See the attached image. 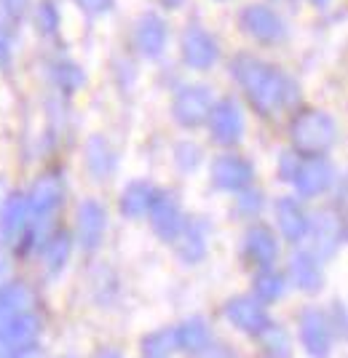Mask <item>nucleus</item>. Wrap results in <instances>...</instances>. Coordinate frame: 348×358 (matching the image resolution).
<instances>
[{
  "label": "nucleus",
  "mask_w": 348,
  "mask_h": 358,
  "mask_svg": "<svg viewBox=\"0 0 348 358\" xmlns=\"http://www.w3.org/2000/svg\"><path fill=\"white\" fill-rule=\"evenodd\" d=\"M30 305H32V294L27 286H22V284L6 286V289L0 292V327H3L6 321H11L14 315L30 310Z\"/></svg>",
  "instance_id": "obj_24"
},
{
  "label": "nucleus",
  "mask_w": 348,
  "mask_h": 358,
  "mask_svg": "<svg viewBox=\"0 0 348 358\" xmlns=\"http://www.w3.org/2000/svg\"><path fill=\"white\" fill-rule=\"evenodd\" d=\"M308 236L314 238V254L316 257H330V254H335L337 243L343 238L340 220L333 211H321V214H316V220L308 224Z\"/></svg>",
  "instance_id": "obj_17"
},
{
  "label": "nucleus",
  "mask_w": 348,
  "mask_h": 358,
  "mask_svg": "<svg viewBox=\"0 0 348 358\" xmlns=\"http://www.w3.org/2000/svg\"><path fill=\"white\" fill-rule=\"evenodd\" d=\"M97 358H123V356L118 353V350H102V353H99Z\"/></svg>",
  "instance_id": "obj_40"
},
{
  "label": "nucleus",
  "mask_w": 348,
  "mask_h": 358,
  "mask_svg": "<svg viewBox=\"0 0 348 358\" xmlns=\"http://www.w3.org/2000/svg\"><path fill=\"white\" fill-rule=\"evenodd\" d=\"M27 224H30V203L25 195H8L3 209H0V238L6 243H16L19 238L27 236Z\"/></svg>",
  "instance_id": "obj_13"
},
{
  "label": "nucleus",
  "mask_w": 348,
  "mask_h": 358,
  "mask_svg": "<svg viewBox=\"0 0 348 358\" xmlns=\"http://www.w3.org/2000/svg\"><path fill=\"white\" fill-rule=\"evenodd\" d=\"M260 203H263L260 193H252V190H246V193L239 195V209H242L244 214H258Z\"/></svg>",
  "instance_id": "obj_35"
},
{
  "label": "nucleus",
  "mask_w": 348,
  "mask_h": 358,
  "mask_svg": "<svg viewBox=\"0 0 348 358\" xmlns=\"http://www.w3.org/2000/svg\"><path fill=\"white\" fill-rule=\"evenodd\" d=\"M167 22L161 19L158 14H145L139 16V22H137V30H134V43L139 48V54L142 57H148V59H155V57H161L164 54V48H167Z\"/></svg>",
  "instance_id": "obj_14"
},
{
  "label": "nucleus",
  "mask_w": 348,
  "mask_h": 358,
  "mask_svg": "<svg viewBox=\"0 0 348 358\" xmlns=\"http://www.w3.org/2000/svg\"><path fill=\"white\" fill-rule=\"evenodd\" d=\"M233 78L239 80L244 94L249 96V102L258 107L263 115H279L281 110H287L298 102V86L289 80L281 70H276L273 64L260 62L258 57L239 54L233 64Z\"/></svg>",
  "instance_id": "obj_1"
},
{
  "label": "nucleus",
  "mask_w": 348,
  "mask_h": 358,
  "mask_svg": "<svg viewBox=\"0 0 348 358\" xmlns=\"http://www.w3.org/2000/svg\"><path fill=\"white\" fill-rule=\"evenodd\" d=\"M8 62H11V32L0 16V67H6Z\"/></svg>",
  "instance_id": "obj_34"
},
{
  "label": "nucleus",
  "mask_w": 348,
  "mask_h": 358,
  "mask_svg": "<svg viewBox=\"0 0 348 358\" xmlns=\"http://www.w3.org/2000/svg\"><path fill=\"white\" fill-rule=\"evenodd\" d=\"M276 222H279V230H281V236L292 243H298V241L308 238V214L303 211V206L295 201V198H281L279 203H276Z\"/></svg>",
  "instance_id": "obj_18"
},
{
  "label": "nucleus",
  "mask_w": 348,
  "mask_h": 358,
  "mask_svg": "<svg viewBox=\"0 0 348 358\" xmlns=\"http://www.w3.org/2000/svg\"><path fill=\"white\" fill-rule=\"evenodd\" d=\"M86 169L94 179H107L116 171V152L105 136H91L86 142Z\"/></svg>",
  "instance_id": "obj_22"
},
{
  "label": "nucleus",
  "mask_w": 348,
  "mask_h": 358,
  "mask_svg": "<svg viewBox=\"0 0 348 358\" xmlns=\"http://www.w3.org/2000/svg\"><path fill=\"white\" fill-rule=\"evenodd\" d=\"M327 318H330V327H333V334L337 331L340 337H348V308L343 305V302H335L333 310L327 313Z\"/></svg>",
  "instance_id": "obj_31"
},
{
  "label": "nucleus",
  "mask_w": 348,
  "mask_h": 358,
  "mask_svg": "<svg viewBox=\"0 0 348 358\" xmlns=\"http://www.w3.org/2000/svg\"><path fill=\"white\" fill-rule=\"evenodd\" d=\"M155 187L148 185V182H132L121 195V211L123 217H129V220H139V217H145L148 211H151V203L153 198H155Z\"/></svg>",
  "instance_id": "obj_23"
},
{
  "label": "nucleus",
  "mask_w": 348,
  "mask_h": 358,
  "mask_svg": "<svg viewBox=\"0 0 348 358\" xmlns=\"http://www.w3.org/2000/svg\"><path fill=\"white\" fill-rule=\"evenodd\" d=\"M255 169L249 161H244L242 155H220L212 164V182L220 190H244L252 182Z\"/></svg>",
  "instance_id": "obj_12"
},
{
  "label": "nucleus",
  "mask_w": 348,
  "mask_h": 358,
  "mask_svg": "<svg viewBox=\"0 0 348 358\" xmlns=\"http://www.w3.org/2000/svg\"><path fill=\"white\" fill-rule=\"evenodd\" d=\"M300 161H303V158H300V152H289V150L279 158V174H281L284 182H292V179H295Z\"/></svg>",
  "instance_id": "obj_32"
},
{
  "label": "nucleus",
  "mask_w": 348,
  "mask_h": 358,
  "mask_svg": "<svg viewBox=\"0 0 348 358\" xmlns=\"http://www.w3.org/2000/svg\"><path fill=\"white\" fill-rule=\"evenodd\" d=\"M300 343L311 358H327L333 350V327L324 310L305 308L300 313Z\"/></svg>",
  "instance_id": "obj_4"
},
{
  "label": "nucleus",
  "mask_w": 348,
  "mask_h": 358,
  "mask_svg": "<svg viewBox=\"0 0 348 358\" xmlns=\"http://www.w3.org/2000/svg\"><path fill=\"white\" fill-rule=\"evenodd\" d=\"M198 158H201V152H198L196 145H190V142H182L177 145V164L188 171V169H196Z\"/></svg>",
  "instance_id": "obj_33"
},
{
  "label": "nucleus",
  "mask_w": 348,
  "mask_h": 358,
  "mask_svg": "<svg viewBox=\"0 0 348 358\" xmlns=\"http://www.w3.org/2000/svg\"><path fill=\"white\" fill-rule=\"evenodd\" d=\"M244 257L258 265V268H271L279 257V243H276V236L271 233V227L265 224H255L246 230L244 236Z\"/></svg>",
  "instance_id": "obj_16"
},
{
  "label": "nucleus",
  "mask_w": 348,
  "mask_h": 358,
  "mask_svg": "<svg viewBox=\"0 0 348 358\" xmlns=\"http://www.w3.org/2000/svg\"><path fill=\"white\" fill-rule=\"evenodd\" d=\"M70 249H73V241H70L67 233H60V236H51L48 238V243H46V270L51 275H57L67 265Z\"/></svg>",
  "instance_id": "obj_26"
},
{
  "label": "nucleus",
  "mask_w": 348,
  "mask_h": 358,
  "mask_svg": "<svg viewBox=\"0 0 348 358\" xmlns=\"http://www.w3.org/2000/svg\"><path fill=\"white\" fill-rule=\"evenodd\" d=\"M209 129H212V136L220 145H225V148L239 145L244 136V115L239 105L233 99L217 102L209 113Z\"/></svg>",
  "instance_id": "obj_6"
},
{
  "label": "nucleus",
  "mask_w": 348,
  "mask_h": 358,
  "mask_svg": "<svg viewBox=\"0 0 348 358\" xmlns=\"http://www.w3.org/2000/svg\"><path fill=\"white\" fill-rule=\"evenodd\" d=\"M174 246H177V254L185 262H201L204 254H207V224L201 220H185L180 236L174 238Z\"/></svg>",
  "instance_id": "obj_20"
},
{
  "label": "nucleus",
  "mask_w": 348,
  "mask_h": 358,
  "mask_svg": "<svg viewBox=\"0 0 348 358\" xmlns=\"http://www.w3.org/2000/svg\"><path fill=\"white\" fill-rule=\"evenodd\" d=\"M346 236H348V224H346Z\"/></svg>",
  "instance_id": "obj_43"
},
{
  "label": "nucleus",
  "mask_w": 348,
  "mask_h": 358,
  "mask_svg": "<svg viewBox=\"0 0 348 358\" xmlns=\"http://www.w3.org/2000/svg\"><path fill=\"white\" fill-rule=\"evenodd\" d=\"M105 224H107L105 206L97 203V201H83L81 209H78V224H76L78 243L83 249H97L102 236H105Z\"/></svg>",
  "instance_id": "obj_15"
},
{
  "label": "nucleus",
  "mask_w": 348,
  "mask_h": 358,
  "mask_svg": "<svg viewBox=\"0 0 348 358\" xmlns=\"http://www.w3.org/2000/svg\"><path fill=\"white\" fill-rule=\"evenodd\" d=\"M172 350H177V340H174V329H161L153 331L142 340V356L145 358H169Z\"/></svg>",
  "instance_id": "obj_27"
},
{
  "label": "nucleus",
  "mask_w": 348,
  "mask_h": 358,
  "mask_svg": "<svg viewBox=\"0 0 348 358\" xmlns=\"http://www.w3.org/2000/svg\"><path fill=\"white\" fill-rule=\"evenodd\" d=\"M148 217H151V224H153V230L158 233V238H164V241L177 238L182 230V224H185L180 203H177L169 193H155Z\"/></svg>",
  "instance_id": "obj_8"
},
{
  "label": "nucleus",
  "mask_w": 348,
  "mask_h": 358,
  "mask_svg": "<svg viewBox=\"0 0 348 358\" xmlns=\"http://www.w3.org/2000/svg\"><path fill=\"white\" fill-rule=\"evenodd\" d=\"M242 27L252 38H258L263 43H276L284 38V22L268 6H249L242 11Z\"/></svg>",
  "instance_id": "obj_9"
},
{
  "label": "nucleus",
  "mask_w": 348,
  "mask_h": 358,
  "mask_svg": "<svg viewBox=\"0 0 348 358\" xmlns=\"http://www.w3.org/2000/svg\"><path fill=\"white\" fill-rule=\"evenodd\" d=\"M8 275H11V270H8V262H6V257L0 254V286L8 281Z\"/></svg>",
  "instance_id": "obj_39"
},
{
  "label": "nucleus",
  "mask_w": 348,
  "mask_h": 358,
  "mask_svg": "<svg viewBox=\"0 0 348 358\" xmlns=\"http://www.w3.org/2000/svg\"><path fill=\"white\" fill-rule=\"evenodd\" d=\"M333 179H335L333 164L327 158H321V155H311V158L300 161L292 185H295V190L303 195V198H314V195L324 193L333 185Z\"/></svg>",
  "instance_id": "obj_5"
},
{
  "label": "nucleus",
  "mask_w": 348,
  "mask_h": 358,
  "mask_svg": "<svg viewBox=\"0 0 348 358\" xmlns=\"http://www.w3.org/2000/svg\"><path fill=\"white\" fill-rule=\"evenodd\" d=\"M201 358H236V356H233V350H228L223 345H209V348L201 353Z\"/></svg>",
  "instance_id": "obj_38"
},
{
  "label": "nucleus",
  "mask_w": 348,
  "mask_h": 358,
  "mask_svg": "<svg viewBox=\"0 0 348 358\" xmlns=\"http://www.w3.org/2000/svg\"><path fill=\"white\" fill-rule=\"evenodd\" d=\"M182 59L193 70H209L217 62V43L207 30L190 24L182 35Z\"/></svg>",
  "instance_id": "obj_10"
},
{
  "label": "nucleus",
  "mask_w": 348,
  "mask_h": 358,
  "mask_svg": "<svg viewBox=\"0 0 348 358\" xmlns=\"http://www.w3.org/2000/svg\"><path fill=\"white\" fill-rule=\"evenodd\" d=\"M289 139H292L295 152H300V155H308V158L311 155H324L337 139V126L321 110H303L292 118Z\"/></svg>",
  "instance_id": "obj_2"
},
{
  "label": "nucleus",
  "mask_w": 348,
  "mask_h": 358,
  "mask_svg": "<svg viewBox=\"0 0 348 358\" xmlns=\"http://www.w3.org/2000/svg\"><path fill=\"white\" fill-rule=\"evenodd\" d=\"M214 107L212 91L207 86H182L177 94H174V102H172V113H174V120L180 126H201L204 120L209 118Z\"/></svg>",
  "instance_id": "obj_3"
},
{
  "label": "nucleus",
  "mask_w": 348,
  "mask_h": 358,
  "mask_svg": "<svg viewBox=\"0 0 348 358\" xmlns=\"http://www.w3.org/2000/svg\"><path fill=\"white\" fill-rule=\"evenodd\" d=\"M35 19H38V27L43 32H57V24H60V14H57V8H54V3L51 0H43V3H38V8H35Z\"/></svg>",
  "instance_id": "obj_30"
},
{
  "label": "nucleus",
  "mask_w": 348,
  "mask_h": 358,
  "mask_svg": "<svg viewBox=\"0 0 348 358\" xmlns=\"http://www.w3.org/2000/svg\"><path fill=\"white\" fill-rule=\"evenodd\" d=\"M38 329H41V321L30 310L14 315L11 321H6L0 327V350L6 356H16V353L27 350L38 337Z\"/></svg>",
  "instance_id": "obj_7"
},
{
  "label": "nucleus",
  "mask_w": 348,
  "mask_h": 358,
  "mask_svg": "<svg viewBox=\"0 0 348 358\" xmlns=\"http://www.w3.org/2000/svg\"><path fill=\"white\" fill-rule=\"evenodd\" d=\"M314 3H327V0H314Z\"/></svg>",
  "instance_id": "obj_42"
},
{
  "label": "nucleus",
  "mask_w": 348,
  "mask_h": 358,
  "mask_svg": "<svg viewBox=\"0 0 348 358\" xmlns=\"http://www.w3.org/2000/svg\"><path fill=\"white\" fill-rule=\"evenodd\" d=\"M51 73H54V83L62 91H78L83 86V80H86L83 73H81V67L73 64V62H57Z\"/></svg>",
  "instance_id": "obj_29"
},
{
  "label": "nucleus",
  "mask_w": 348,
  "mask_h": 358,
  "mask_svg": "<svg viewBox=\"0 0 348 358\" xmlns=\"http://www.w3.org/2000/svg\"><path fill=\"white\" fill-rule=\"evenodd\" d=\"M14 358H38V356H32V350L27 348V350H22V353H16Z\"/></svg>",
  "instance_id": "obj_41"
},
{
  "label": "nucleus",
  "mask_w": 348,
  "mask_h": 358,
  "mask_svg": "<svg viewBox=\"0 0 348 358\" xmlns=\"http://www.w3.org/2000/svg\"><path fill=\"white\" fill-rule=\"evenodd\" d=\"M174 340H177V348L185 353H204L212 345V331L204 318H188L174 329Z\"/></svg>",
  "instance_id": "obj_21"
},
{
  "label": "nucleus",
  "mask_w": 348,
  "mask_h": 358,
  "mask_svg": "<svg viewBox=\"0 0 348 358\" xmlns=\"http://www.w3.org/2000/svg\"><path fill=\"white\" fill-rule=\"evenodd\" d=\"M289 278L298 289H303L308 294L319 292L324 286V273L319 265V257L311 252H298L289 259Z\"/></svg>",
  "instance_id": "obj_19"
},
{
  "label": "nucleus",
  "mask_w": 348,
  "mask_h": 358,
  "mask_svg": "<svg viewBox=\"0 0 348 358\" xmlns=\"http://www.w3.org/2000/svg\"><path fill=\"white\" fill-rule=\"evenodd\" d=\"M260 337V348L268 358H289L292 356V340H289L287 329L276 327V324H268L258 334Z\"/></svg>",
  "instance_id": "obj_25"
},
{
  "label": "nucleus",
  "mask_w": 348,
  "mask_h": 358,
  "mask_svg": "<svg viewBox=\"0 0 348 358\" xmlns=\"http://www.w3.org/2000/svg\"><path fill=\"white\" fill-rule=\"evenodd\" d=\"M78 6L83 11H89V14L99 16V14H107L113 8V0H78Z\"/></svg>",
  "instance_id": "obj_36"
},
{
  "label": "nucleus",
  "mask_w": 348,
  "mask_h": 358,
  "mask_svg": "<svg viewBox=\"0 0 348 358\" xmlns=\"http://www.w3.org/2000/svg\"><path fill=\"white\" fill-rule=\"evenodd\" d=\"M225 315L233 327L246 331V334H260L271 324V318H268L258 297H233L225 305Z\"/></svg>",
  "instance_id": "obj_11"
},
{
  "label": "nucleus",
  "mask_w": 348,
  "mask_h": 358,
  "mask_svg": "<svg viewBox=\"0 0 348 358\" xmlns=\"http://www.w3.org/2000/svg\"><path fill=\"white\" fill-rule=\"evenodd\" d=\"M284 294V278L279 273H273L271 268H263L255 275V297L260 302H276Z\"/></svg>",
  "instance_id": "obj_28"
},
{
  "label": "nucleus",
  "mask_w": 348,
  "mask_h": 358,
  "mask_svg": "<svg viewBox=\"0 0 348 358\" xmlns=\"http://www.w3.org/2000/svg\"><path fill=\"white\" fill-rule=\"evenodd\" d=\"M3 3V8H6V14L8 16H22L27 11V0H0Z\"/></svg>",
  "instance_id": "obj_37"
}]
</instances>
